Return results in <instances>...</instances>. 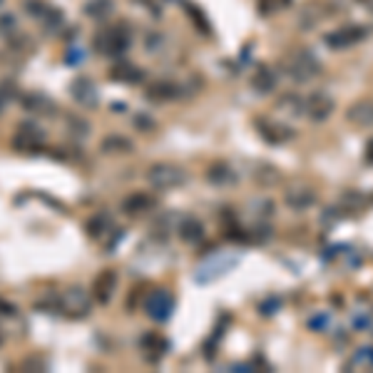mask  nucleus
<instances>
[{"label":"nucleus","mask_w":373,"mask_h":373,"mask_svg":"<svg viewBox=\"0 0 373 373\" xmlns=\"http://www.w3.org/2000/svg\"><path fill=\"white\" fill-rule=\"evenodd\" d=\"M281 70H284L294 83L304 85V83H311L313 77L321 72V65H318V60L308 53V50H291V53L284 55V60H281Z\"/></svg>","instance_id":"nucleus-1"},{"label":"nucleus","mask_w":373,"mask_h":373,"mask_svg":"<svg viewBox=\"0 0 373 373\" xmlns=\"http://www.w3.org/2000/svg\"><path fill=\"white\" fill-rule=\"evenodd\" d=\"M132 45V33L127 28H107L95 38V50H100L102 55H122Z\"/></svg>","instance_id":"nucleus-2"},{"label":"nucleus","mask_w":373,"mask_h":373,"mask_svg":"<svg viewBox=\"0 0 373 373\" xmlns=\"http://www.w3.org/2000/svg\"><path fill=\"white\" fill-rule=\"evenodd\" d=\"M368 28L366 25H344L339 30H331V33L324 35V43L329 45L331 50H346L358 45L361 40H366Z\"/></svg>","instance_id":"nucleus-3"},{"label":"nucleus","mask_w":373,"mask_h":373,"mask_svg":"<svg viewBox=\"0 0 373 373\" xmlns=\"http://www.w3.org/2000/svg\"><path fill=\"white\" fill-rule=\"evenodd\" d=\"M304 104H306V117L311 122H326L336 110V102L326 90H313L308 97H304Z\"/></svg>","instance_id":"nucleus-4"},{"label":"nucleus","mask_w":373,"mask_h":373,"mask_svg":"<svg viewBox=\"0 0 373 373\" xmlns=\"http://www.w3.org/2000/svg\"><path fill=\"white\" fill-rule=\"evenodd\" d=\"M144 311H147L154 321H167V318L172 316V311H175V299H172V294H167L165 289H157L144 299Z\"/></svg>","instance_id":"nucleus-5"},{"label":"nucleus","mask_w":373,"mask_h":373,"mask_svg":"<svg viewBox=\"0 0 373 373\" xmlns=\"http://www.w3.org/2000/svg\"><path fill=\"white\" fill-rule=\"evenodd\" d=\"M257 130L269 144H286L297 137V132L291 130L289 125H284V122H271V120H266V117L257 120Z\"/></svg>","instance_id":"nucleus-6"},{"label":"nucleus","mask_w":373,"mask_h":373,"mask_svg":"<svg viewBox=\"0 0 373 373\" xmlns=\"http://www.w3.org/2000/svg\"><path fill=\"white\" fill-rule=\"evenodd\" d=\"M344 117H346V122H348V125L361 127V130L373 127V100L371 97H361V100H356V102H351L348 107H346Z\"/></svg>","instance_id":"nucleus-7"},{"label":"nucleus","mask_w":373,"mask_h":373,"mask_svg":"<svg viewBox=\"0 0 373 373\" xmlns=\"http://www.w3.org/2000/svg\"><path fill=\"white\" fill-rule=\"evenodd\" d=\"M184 179H186L184 170H179V167H175V165H159L149 170V182H152L154 186H159V189L179 186V184H184Z\"/></svg>","instance_id":"nucleus-8"},{"label":"nucleus","mask_w":373,"mask_h":373,"mask_svg":"<svg viewBox=\"0 0 373 373\" xmlns=\"http://www.w3.org/2000/svg\"><path fill=\"white\" fill-rule=\"evenodd\" d=\"M284 204L291 212H306L316 204V192L311 186H291L284 192Z\"/></svg>","instance_id":"nucleus-9"},{"label":"nucleus","mask_w":373,"mask_h":373,"mask_svg":"<svg viewBox=\"0 0 373 373\" xmlns=\"http://www.w3.org/2000/svg\"><path fill=\"white\" fill-rule=\"evenodd\" d=\"M276 110H281L289 117H301V115H306V104H304V97H299L297 93H286V95H281L279 102H276Z\"/></svg>","instance_id":"nucleus-10"},{"label":"nucleus","mask_w":373,"mask_h":373,"mask_svg":"<svg viewBox=\"0 0 373 373\" xmlns=\"http://www.w3.org/2000/svg\"><path fill=\"white\" fill-rule=\"evenodd\" d=\"M117 286V274L112 269H107L104 274H100V279L95 281V297L102 304H107L112 299V291Z\"/></svg>","instance_id":"nucleus-11"},{"label":"nucleus","mask_w":373,"mask_h":373,"mask_svg":"<svg viewBox=\"0 0 373 373\" xmlns=\"http://www.w3.org/2000/svg\"><path fill=\"white\" fill-rule=\"evenodd\" d=\"M207 182L217 186H229L236 182V172H231V167H226L224 162H217L207 170Z\"/></svg>","instance_id":"nucleus-12"},{"label":"nucleus","mask_w":373,"mask_h":373,"mask_svg":"<svg viewBox=\"0 0 373 373\" xmlns=\"http://www.w3.org/2000/svg\"><path fill=\"white\" fill-rule=\"evenodd\" d=\"M252 85H254V90H257V93L269 95V93H274V88H276V75L266 65H259V70H257V75H254Z\"/></svg>","instance_id":"nucleus-13"},{"label":"nucleus","mask_w":373,"mask_h":373,"mask_svg":"<svg viewBox=\"0 0 373 373\" xmlns=\"http://www.w3.org/2000/svg\"><path fill=\"white\" fill-rule=\"evenodd\" d=\"M179 236H182V239H184V242H189V244L199 242V239H202V236H204V226H202V222L194 219V217H186V219L179 224Z\"/></svg>","instance_id":"nucleus-14"},{"label":"nucleus","mask_w":373,"mask_h":373,"mask_svg":"<svg viewBox=\"0 0 373 373\" xmlns=\"http://www.w3.org/2000/svg\"><path fill=\"white\" fill-rule=\"evenodd\" d=\"M289 6H291V0H257V11H259V15H264V18L276 15V13L286 11Z\"/></svg>","instance_id":"nucleus-15"},{"label":"nucleus","mask_w":373,"mask_h":373,"mask_svg":"<svg viewBox=\"0 0 373 373\" xmlns=\"http://www.w3.org/2000/svg\"><path fill=\"white\" fill-rule=\"evenodd\" d=\"M179 85H175V83H157L152 88V93H149V97H154V100H177L179 97Z\"/></svg>","instance_id":"nucleus-16"},{"label":"nucleus","mask_w":373,"mask_h":373,"mask_svg":"<svg viewBox=\"0 0 373 373\" xmlns=\"http://www.w3.org/2000/svg\"><path fill=\"white\" fill-rule=\"evenodd\" d=\"M40 140H43V135H38V127L25 125L20 135H18L15 144H20L22 149H30V147H35V142H40Z\"/></svg>","instance_id":"nucleus-17"},{"label":"nucleus","mask_w":373,"mask_h":373,"mask_svg":"<svg viewBox=\"0 0 373 373\" xmlns=\"http://www.w3.org/2000/svg\"><path fill=\"white\" fill-rule=\"evenodd\" d=\"M257 179L262 182V184L271 186V184H276V182L281 179V172L276 170V167H271V165H262L257 170Z\"/></svg>","instance_id":"nucleus-18"},{"label":"nucleus","mask_w":373,"mask_h":373,"mask_svg":"<svg viewBox=\"0 0 373 373\" xmlns=\"http://www.w3.org/2000/svg\"><path fill=\"white\" fill-rule=\"evenodd\" d=\"M152 207V197H147V194H135V197H130L125 202V209L127 215H135V212H142V209Z\"/></svg>","instance_id":"nucleus-19"},{"label":"nucleus","mask_w":373,"mask_h":373,"mask_svg":"<svg viewBox=\"0 0 373 373\" xmlns=\"http://www.w3.org/2000/svg\"><path fill=\"white\" fill-rule=\"evenodd\" d=\"M341 204L348 209H358L361 204H366V194L356 192V189H346V192L341 194Z\"/></svg>","instance_id":"nucleus-20"},{"label":"nucleus","mask_w":373,"mask_h":373,"mask_svg":"<svg viewBox=\"0 0 373 373\" xmlns=\"http://www.w3.org/2000/svg\"><path fill=\"white\" fill-rule=\"evenodd\" d=\"M186 11H189V15L194 18V22H197V25H202L204 35H209V33H212V25H209V22H207V18L202 15V11H197V8H194V6H189V3H186Z\"/></svg>","instance_id":"nucleus-21"},{"label":"nucleus","mask_w":373,"mask_h":373,"mask_svg":"<svg viewBox=\"0 0 373 373\" xmlns=\"http://www.w3.org/2000/svg\"><path fill=\"white\" fill-rule=\"evenodd\" d=\"M308 326H311V329H326V326H329V316L311 318V321H308Z\"/></svg>","instance_id":"nucleus-22"},{"label":"nucleus","mask_w":373,"mask_h":373,"mask_svg":"<svg viewBox=\"0 0 373 373\" xmlns=\"http://www.w3.org/2000/svg\"><path fill=\"white\" fill-rule=\"evenodd\" d=\"M363 159H366V165H373V140H368L366 149H363Z\"/></svg>","instance_id":"nucleus-23"},{"label":"nucleus","mask_w":373,"mask_h":373,"mask_svg":"<svg viewBox=\"0 0 373 373\" xmlns=\"http://www.w3.org/2000/svg\"><path fill=\"white\" fill-rule=\"evenodd\" d=\"M3 107H6V102H3V100H0V112H3Z\"/></svg>","instance_id":"nucleus-24"},{"label":"nucleus","mask_w":373,"mask_h":373,"mask_svg":"<svg viewBox=\"0 0 373 373\" xmlns=\"http://www.w3.org/2000/svg\"><path fill=\"white\" fill-rule=\"evenodd\" d=\"M0 3H3V0H0Z\"/></svg>","instance_id":"nucleus-25"}]
</instances>
